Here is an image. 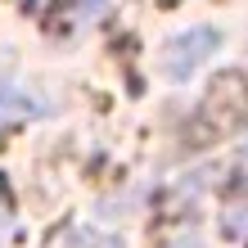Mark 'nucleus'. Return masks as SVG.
<instances>
[{
	"mask_svg": "<svg viewBox=\"0 0 248 248\" xmlns=\"http://www.w3.org/2000/svg\"><path fill=\"white\" fill-rule=\"evenodd\" d=\"M217 46H221V32H217V27H194V32H181L176 41H167V50H163V72H167L171 81L194 77V68H203V59L217 54Z\"/></svg>",
	"mask_w": 248,
	"mask_h": 248,
	"instance_id": "1",
	"label": "nucleus"
},
{
	"mask_svg": "<svg viewBox=\"0 0 248 248\" xmlns=\"http://www.w3.org/2000/svg\"><path fill=\"white\" fill-rule=\"evenodd\" d=\"M27 113H41L36 99L18 95L14 86H0V122H5V118H27Z\"/></svg>",
	"mask_w": 248,
	"mask_h": 248,
	"instance_id": "2",
	"label": "nucleus"
},
{
	"mask_svg": "<svg viewBox=\"0 0 248 248\" xmlns=\"http://www.w3.org/2000/svg\"><path fill=\"white\" fill-rule=\"evenodd\" d=\"M171 248H199V239H194V235H189V239H176V244H171Z\"/></svg>",
	"mask_w": 248,
	"mask_h": 248,
	"instance_id": "3",
	"label": "nucleus"
},
{
	"mask_svg": "<svg viewBox=\"0 0 248 248\" xmlns=\"http://www.w3.org/2000/svg\"><path fill=\"white\" fill-rule=\"evenodd\" d=\"M244 176H248V149H244Z\"/></svg>",
	"mask_w": 248,
	"mask_h": 248,
	"instance_id": "4",
	"label": "nucleus"
}]
</instances>
